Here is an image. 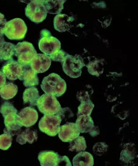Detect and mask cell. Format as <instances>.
<instances>
[{
  "mask_svg": "<svg viewBox=\"0 0 138 166\" xmlns=\"http://www.w3.org/2000/svg\"><path fill=\"white\" fill-rule=\"evenodd\" d=\"M0 112L4 118V130L10 133L20 130L22 127L17 114V110L11 103L5 101L1 105Z\"/></svg>",
  "mask_w": 138,
  "mask_h": 166,
  "instance_id": "cell-1",
  "label": "cell"
},
{
  "mask_svg": "<svg viewBox=\"0 0 138 166\" xmlns=\"http://www.w3.org/2000/svg\"><path fill=\"white\" fill-rule=\"evenodd\" d=\"M43 91L56 97L62 95L67 89V85L65 81L59 75L52 73L44 78L40 85Z\"/></svg>",
  "mask_w": 138,
  "mask_h": 166,
  "instance_id": "cell-2",
  "label": "cell"
},
{
  "mask_svg": "<svg viewBox=\"0 0 138 166\" xmlns=\"http://www.w3.org/2000/svg\"><path fill=\"white\" fill-rule=\"evenodd\" d=\"M27 31V26L21 19L16 18L7 22L2 33L11 40H21L25 37Z\"/></svg>",
  "mask_w": 138,
  "mask_h": 166,
  "instance_id": "cell-3",
  "label": "cell"
},
{
  "mask_svg": "<svg viewBox=\"0 0 138 166\" xmlns=\"http://www.w3.org/2000/svg\"><path fill=\"white\" fill-rule=\"evenodd\" d=\"M36 105L40 111L45 115L56 114L62 109L56 97L47 93L40 97Z\"/></svg>",
  "mask_w": 138,
  "mask_h": 166,
  "instance_id": "cell-4",
  "label": "cell"
},
{
  "mask_svg": "<svg viewBox=\"0 0 138 166\" xmlns=\"http://www.w3.org/2000/svg\"><path fill=\"white\" fill-rule=\"evenodd\" d=\"M41 38L38 46L40 50L44 54L50 56L61 49V43L56 38L51 35L50 32L44 29L40 32Z\"/></svg>",
  "mask_w": 138,
  "mask_h": 166,
  "instance_id": "cell-5",
  "label": "cell"
},
{
  "mask_svg": "<svg viewBox=\"0 0 138 166\" xmlns=\"http://www.w3.org/2000/svg\"><path fill=\"white\" fill-rule=\"evenodd\" d=\"M26 16L32 22L38 24L46 18L48 13L43 4V0H32L25 9Z\"/></svg>",
  "mask_w": 138,
  "mask_h": 166,
  "instance_id": "cell-6",
  "label": "cell"
},
{
  "mask_svg": "<svg viewBox=\"0 0 138 166\" xmlns=\"http://www.w3.org/2000/svg\"><path fill=\"white\" fill-rule=\"evenodd\" d=\"M62 120L59 115H45L40 120L38 127L40 130L48 136H56L60 130Z\"/></svg>",
  "mask_w": 138,
  "mask_h": 166,
  "instance_id": "cell-7",
  "label": "cell"
},
{
  "mask_svg": "<svg viewBox=\"0 0 138 166\" xmlns=\"http://www.w3.org/2000/svg\"><path fill=\"white\" fill-rule=\"evenodd\" d=\"M36 53L33 45L28 42H19L15 45V55L22 65L29 64Z\"/></svg>",
  "mask_w": 138,
  "mask_h": 166,
  "instance_id": "cell-8",
  "label": "cell"
},
{
  "mask_svg": "<svg viewBox=\"0 0 138 166\" xmlns=\"http://www.w3.org/2000/svg\"><path fill=\"white\" fill-rule=\"evenodd\" d=\"M64 72L72 78H77L81 73L83 66L82 61L78 56H73L67 54L62 64Z\"/></svg>",
  "mask_w": 138,
  "mask_h": 166,
  "instance_id": "cell-9",
  "label": "cell"
},
{
  "mask_svg": "<svg viewBox=\"0 0 138 166\" xmlns=\"http://www.w3.org/2000/svg\"><path fill=\"white\" fill-rule=\"evenodd\" d=\"M2 72L8 79H18L22 71V65L12 58L6 62L1 69Z\"/></svg>",
  "mask_w": 138,
  "mask_h": 166,
  "instance_id": "cell-10",
  "label": "cell"
},
{
  "mask_svg": "<svg viewBox=\"0 0 138 166\" xmlns=\"http://www.w3.org/2000/svg\"><path fill=\"white\" fill-rule=\"evenodd\" d=\"M80 133L75 123L67 122L60 127L58 136L62 141L69 142L79 136Z\"/></svg>",
  "mask_w": 138,
  "mask_h": 166,
  "instance_id": "cell-11",
  "label": "cell"
},
{
  "mask_svg": "<svg viewBox=\"0 0 138 166\" xmlns=\"http://www.w3.org/2000/svg\"><path fill=\"white\" fill-rule=\"evenodd\" d=\"M22 65V72L18 79L22 81L24 86L31 87L38 85L39 80L37 73L32 69L30 63Z\"/></svg>",
  "mask_w": 138,
  "mask_h": 166,
  "instance_id": "cell-12",
  "label": "cell"
},
{
  "mask_svg": "<svg viewBox=\"0 0 138 166\" xmlns=\"http://www.w3.org/2000/svg\"><path fill=\"white\" fill-rule=\"evenodd\" d=\"M51 62L49 56L44 54L36 53L30 64L32 69L38 73L47 71L49 68Z\"/></svg>",
  "mask_w": 138,
  "mask_h": 166,
  "instance_id": "cell-13",
  "label": "cell"
},
{
  "mask_svg": "<svg viewBox=\"0 0 138 166\" xmlns=\"http://www.w3.org/2000/svg\"><path fill=\"white\" fill-rule=\"evenodd\" d=\"M17 114L22 125L26 127H29L34 125L38 119L37 112L30 106L22 109Z\"/></svg>",
  "mask_w": 138,
  "mask_h": 166,
  "instance_id": "cell-14",
  "label": "cell"
},
{
  "mask_svg": "<svg viewBox=\"0 0 138 166\" xmlns=\"http://www.w3.org/2000/svg\"><path fill=\"white\" fill-rule=\"evenodd\" d=\"M60 155L50 150H44L39 153L38 158L42 166H56Z\"/></svg>",
  "mask_w": 138,
  "mask_h": 166,
  "instance_id": "cell-15",
  "label": "cell"
},
{
  "mask_svg": "<svg viewBox=\"0 0 138 166\" xmlns=\"http://www.w3.org/2000/svg\"><path fill=\"white\" fill-rule=\"evenodd\" d=\"M0 36V61H8L15 55V45L5 41Z\"/></svg>",
  "mask_w": 138,
  "mask_h": 166,
  "instance_id": "cell-16",
  "label": "cell"
},
{
  "mask_svg": "<svg viewBox=\"0 0 138 166\" xmlns=\"http://www.w3.org/2000/svg\"><path fill=\"white\" fill-rule=\"evenodd\" d=\"M73 164L74 166H93L94 160L93 156L87 152H80L74 157Z\"/></svg>",
  "mask_w": 138,
  "mask_h": 166,
  "instance_id": "cell-17",
  "label": "cell"
},
{
  "mask_svg": "<svg viewBox=\"0 0 138 166\" xmlns=\"http://www.w3.org/2000/svg\"><path fill=\"white\" fill-rule=\"evenodd\" d=\"M37 139V134L36 130L27 127L20 134H18L16 141L21 145L25 144L27 142L32 144L36 141Z\"/></svg>",
  "mask_w": 138,
  "mask_h": 166,
  "instance_id": "cell-18",
  "label": "cell"
},
{
  "mask_svg": "<svg viewBox=\"0 0 138 166\" xmlns=\"http://www.w3.org/2000/svg\"><path fill=\"white\" fill-rule=\"evenodd\" d=\"M37 89L34 86L26 89L23 94V99L24 104H28L30 106H36L40 97Z\"/></svg>",
  "mask_w": 138,
  "mask_h": 166,
  "instance_id": "cell-19",
  "label": "cell"
},
{
  "mask_svg": "<svg viewBox=\"0 0 138 166\" xmlns=\"http://www.w3.org/2000/svg\"><path fill=\"white\" fill-rule=\"evenodd\" d=\"M66 0H43V4L47 13L52 14H59L64 8Z\"/></svg>",
  "mask_w": 138,
  "mask_h": 166,
  "instance_id": "cell-20",
  "label": "cell"
},
{
  "mask_svg": "<svg viewBox=\"0 0 138 166\" xmlns=\"http://www.w3.org/2000/svg\"><path fill=\"white\" fill-rule=\"evenodd\" d=\"M71 19V18L67 14H57L54 19L53 24L55 29L60 32L67 31Z\"/></svg>",
  "mask_w": 138,
  "mask_h": 166,
  "instance_id": "cell-21",
  "label": "cell"
},
{
  "mask_svg": "<svg viewBox=\"0 0 138 166\" xmlns=\"http://www.w3.org/2000/svg\"><path fill=\"white\" fill-rule=\"evenodd\" d=\"M75 123L81 133L88 132L94 126L93 121L90 115L77 117Z\"/></svg>",
  "mask_w": 138,
  "mask_h": 166,
  "instance_id": "cell-22",
  "label": "cell"
},
{
  "mask_svg": "<svg viewBox=\"0 0 138 166\" xmlns=\"http://www.w3.org/2000/svg\"><path fill=\"white\" fill-rule=\"evenodd\" d=\"M18 87L13 83L7 82L0 89V95L3 99L9 100L13 98L17 94Z\"/></svg>",
  "mask_w": 138,
  "mask_h": 166,
  "instance_id": "cell-23",
  "label": "cell"
},
{
  "mask_svg": "<svg viewBox=\"0 0 138 166\" xmlns=\"http://www.w3.org/2000/svg\"><path fill=\"white\" fill-rule=\"evenodd\" d=\"M69 142V150L71 152H78L84 151L87 147L85 139L82 136H79Z\"/></svg>",
  "mask_w": 138,
  "mask_h": 166,
  "instance_id": "cell-24",
  "label": "cell"
},
{
  "mask_svg": "<svg viewBox=\"0 0 138 166\" xmlns=\"http://www.w3.org/2000/svg\"><path fill=\"white\" fill-rule=\"evenodd\" d=\"M90 100L81 102L78 108L77 117L81 115H90L94 107Z\"/></svg>",
  "mask_w": 138,
  "mask_h": 166,
  "instance_id": "cell-25",
  "label": "cell"
},
{
  "mask_svg": "<svg viewBox=\"0 0 138 166\" xmlns=\"http://www.w3.org/2000/svg\"><path fill=\"white\" fill-rule=\"evenodd\" d=\"M3 131L4 133L0 135V149L6 150L12 144L13 135L4 130Z\"/></svg>",
  "mask_w": 138,
  "mask_h": 166,
  "instance_id": "cell-26",
  "label": "cell"
},
{
  "mask_svg": "<svg viewBox=\"0 0 138 166\" xmlns=\"http://www.w3.org/2000/svg\"><path fill=\"white\" fill-rule=\"evenodd\" d=\"M108 145L104 142H98L94 144L93 147L94 153L98 156H101L107 152Z\"/></svg>",
  "mask_w": 138,
  "mask_h": 166,
  "instance_id": "cell-27",
  "label": "cell"
},
{
  "mask_svg": "<svg viewBox=\"0 0 138 166\" xmlns=\"http://www.w3.org/2000/svg\"><path fill=\"white\" fill-rule=\"evenodd\" d=\"M134 158L132 153L127 149L122 150L121 153L120 160L125 163H127Z\"/></svg>",
  "mask_w": 138,
  "mask_h": 166,
  "instance_id": "cell-28",
  "label": "cell"
},
{
  "mask_svg": "<svg viewBox=\"0 0 138 166\" xmlns=\"http://www.w3.org/2000/svg\"><path fill=\"white\" fill-rule=\"evenodd\" d=\"M67 54L63 50L60 49L49 56L52 60L60 62L62 64Z\"/></svg>",
  "mask_w": 138,
  "mask_h": 166,
  "instance_id": "cell-29",
  "label": "cell"
},
{
  "mask_svg": "<svg viewBox=\"0 0 138 166\" xmlns=\"http://www.w3.org/2000/svg\"><path fill=\"white\" fill-rule=\"evenodd\" d=\"M56 115L60 116L62 120L66 121L67 119L74 117V114L71 110L68 107L62 108L61 110Z\"/></svg>",
  "mask_w": 138,
  "mask_h": 166,
  "instance_id": "cell-30",
  "label": "cell"
},
{
  "mask_svg": "<svg viewBox=\"0 0 138 166\" xmlns=\"http://www.w3.org/2000/svg\"><path fill=\"white\" fill-rule=\"evenodd\" d=\"M72 166L71 164L68 157L64 156H59L57 166Z\"/></svg>",
  "mask_w": 138,
  "mask_h": 166,
  "instance_id": "cell-31",
  "label": "cell"
},
{
  "mask_svg": "<svg viewBox=\"0 0 138 166\" xmlns=\"http://www.w3.org/2000/svg\"><path fill=\"white\" fill-rule=\"evenodd\" d=\"M7 22L4 15L0 12V36H3L2 30Z\"/></svg>",
  "mask_w": 138,
  "mask_h": 166,
  "instance_id": "cell-32",
  "label": "cell"
},
{
  "mask_svg": "<svg viewBox=\"0 0 138 166\" xmlns=\"http://www.w3.org/2000/svg\"><path fill=\"white\" fill-rule=\"evenodd\" d=\"M90 135L92 137H94L98 135L100 131L98 126H94L89 131Z\"/></svg>",
  "mask_w": 138,
  "mask_h": 166,
  "instance_id": "cell-33",
  "label": "cell"
},
{
  "mask_svg": "<svg viewBox=\"0 0 138 166\" xmlns=\"http://www.w3.org/2000/svg\"><path fill=\"white\" fill-rule=\"evenodd\" d=\"M6 82V76L2 71L0 70V88L4 85Z\"/></svg>",
  "mask_w": 138,
  "mask_h": 166,
  "instance_id": "cell-34",
  "label": "cell"
}]
</instances>
